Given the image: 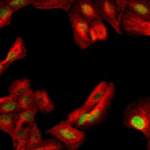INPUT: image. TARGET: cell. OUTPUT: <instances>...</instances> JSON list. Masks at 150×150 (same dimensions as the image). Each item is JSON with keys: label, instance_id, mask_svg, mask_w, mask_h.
Here are the masks:
<instances>
[{"label": "cell", "instance_id": "6da1fadb", "mask_svg": "<svg viewBox=\"0 0 150 150\" xmlns=\"http://www.w3.org/2000/svg\"><path fill=\"white\" fill-rule=\"evenodd\" d=\"M122 121L127 128L150 138V96L139 98L128 104L123 112Z\"/></svg>", "mask_w": 150, "mask_h": 150}, {"label": "cell", "instance_id": "7a4b0ae2", "mask_svg": "<svg viewBox=\"0 0 150 150\" xmlns=\"http://www.w3.org/2000/svg\"><path fill=\"white\" fill-rule=\"evenodd\" d=\"M47 133L58 140L66 150H77L84 143L86 133L66 120L47 130Z\"/></svg>", "mask_w": 150, "mask_h": 150}, {"label": "cell", "instance_id": "3957f363", "mask_svg": "<svg viewBox=\"0 0 150 150\" xmlns=\"http://www.w3.org/2000/svg\"><path fill=\"white\" fill-rule=\"evenodd\" d=\"M69 19L76 45L82 50L88 49L92 44L90 37L91 22L73 10L69 11Z\"/></svg>", "mask_w": 150, "mask_h": 150}, {"label": "cell", "instance_id": "277c9868", "mask_svg": "<svg viewBox=\"0 0 150 150\" xmlns=\"http://www.w3.org/2000/svg\"><path fill=\"white\" fill-rule=\"evenodd\" d=\"M115 91H116L115 85L112 82H109L105 95L90 111L88 121L85 126V129L97 126L105 119L108 111L111 108L113 98L115 96Z\"/></svg>", "mask_w": 150, "mask_h": 150}, {"label": "cell", "instance_id": "5b68a950", "mask_svg": "<svg viewBox=\"0 0 150 150\" xmlns=\"http://www.w3.org/2000/svg\"><path fill=\"white\" fill-rule=\"evenodd\" d=\"M120 24L122 30L129 34L150 37V19L140 17L128 9L122 14Z\"/></svg>", "mask_w": 150, "mask_h": 150}, {"label": "cell", "instance_id": "8992f818", "mask_svg": "<svg viewBox=\"0 0 150 150\" xmlns=\"http://www.w3.org/2000/svg\"><path fill=\"white\" fill-rule=\"evenodd\" d=\"M71 10L77 12L89 22L102 19L100 4L98 5L94 0H76Z\"/></svg>", "mask_w": 150, "mask_h": 150}, {"label": "cell", "instance_id": "52a82bcc", "mask_svg": "<svg viewBox=\"0 0 150 150\" xmlns=\"http://www.w3.org/2000/svg\"><path fill=\"white\" fill-rule=\"evenodd\" d=\"M102 18L118 33H122L120 11L114 1H106L100 4Z\"/></svg>", "mask_w": 150, "mask_h": 150}, {"label": "cell", "instance_id": "ba28073f", "mask_svg": "<svg viewBox=\"0 0 150 150\" xmlns=\"http://www.w3.org/2000/svg\"><path fill=\"white\" fill-rule=\"evenodd\" d=\"M27 56V48L24 42V39L21 36H17L8 50L5 57L2 59L5 64L11 65L12 63L24 59Z\"/></svg>", "mask_w": 150, "mask_h": 150}, {"label": "cell", "instance_id": "9c48e42d", "mask_svg": "<svg viewBox=\"0 0 150 150\" xmlns=\"http://www.w3.org/2000/svg\"><path fill=\"white\" fill-rule=\"evenodd\" d=\"M76 0H35L32 4L36 10H61L70 11Z\"/></svg>", "mask_w": 150, "mask_h": 150}, {"label": "cell", "instance_id": "30bf717a", "mask_svg": "<svg viewBox=\"0 0 150 150\" xmlns=\"http://www.w3.org/2000/svg\"><path fill=\"white\" fill-rule=\"evenodd\" d=\"M35 106L42 114H49L55 109L54 103L48 95V93L45 89L34 90Z\"/></svg>", "mask_w": 150, "mask_h": 150}, {"label": "cell", "instance_id": "8fae6325", "mask_svg": "<svg viewBox=\"0 0 150 150\" xmlns=\"http://www.w3.org/2000/svg\"><path fill=\"white\" fill-rule=\"evenodd\" d=\"M91 109H88L83 107V105L76 108L73 111H71L66 118V121L71 124L72 126L81 129H85L86 123L88 121L89 114Z\"/></svg>", "mask_w": 150, "mask_h": 150}, {"label": "cell", "instance_id": "7c38bea8", "mask_svg": "<svg viewBox=\"0 0 150 150\" xmlns=\"http://www.w3.org/2000/svg\"><path fill=\"white\" fill-rule=\"evenodd\" d=\"M39 112L38 109L33 108L30 110L20 111L17 112V119H16V127H15V138L17 133L25 126H32L35 123L36 114ZM15 141V140H14ZM13 141V143H14Z\"/></svg>", "mask_w": 150, "mask_h": 150}, {"label": "cell", "instance_id": "4fadbf2b", "mask_svg": "<svg viewBox=\"0 0 150 150\" xmlns=\"http://www.w3.org/2000/svg\"><path fill=\"white\" fill-rule=\"evenodd\" d=\"M90 37L92 43L104 42L108 39V29L102 19H97L91 22Z\"/></svg>", "mask_w": 150, "mask_h": 150}, {"label": "cell", "instance_id": "5bb4252c", "mask_svg": "<svg viewBox=\"0 0 150 150\" xmlns=\"http://www.w3.org/2000/svg\"><path fill=\"white\" fill-rule=\"evenodd\" d=\"M16 119L17 112L0 114V131L7 133L12 139V142L15 140Z\"/></svg>", "mask_w": 150, "mask_h": 150}, {"label": "cell", "instance_id": "9a60e30c", "mask_svg": "<svg viewBox=\"0 0 150 150\" xmlns=\"http://www.w3.org/2000/svg\"><path fill=\"white\" fill-rule=\"evenodd\" d=\"M108 83L109 82H107L105 80L99 82L94 88V89L91 91V93L89 95V96L86 98V100L83 103V106L85 108H88V109H92L105 95V94L107 90Z\"/></svg>", "mask_w": 150, "mask_h": 150}, {"label": "cell", "instance_id": "2e32d148", "mask_svg": "<svg viewBox=\"0 0 150 150\" xmlns=\"http://www.w3.org/2000/svg\"><path fill=\"white\" fill-rule=\"evenodd\" d=\"M127 9L136 15L150 19V1L148 0H128Z\"/></svg>", "mask_w": 150, "mask_h": 150}, {"label": "cell", "instance_id": "e0dca14e", "mask_svg": "<svg viewBox=\"0 0 150 150\" xmlns=\"http://www.w3.org/2000/svg\"><path fill=\"white\" fill-rule=\"evenodd\" d=\"M31 88V80L27 78H22L15 80L11 82L9 87L8 92L9 95L18 99L21 95L25 93Z\"/></svg>", "mask_w": 150, "mask_h": 150}, {"label": "cell", "instance_id": "ac0fdd59", "mask_svg": "<svg viewBox=\"0 0 150 150\" xmlns=\"http://www.w3.org/2000/svg\"><path fill=\"white\" fill-rule=\"evenodd\" d=\"M43 140H42L41 132L39 129L36 123H34L33 125L30 126L25 150H33Z\"/></svg>", "mask_w": 150, "mask_h": 150}, {"label": "cell", "instance_id": "d6986e66", "mask_svg": "<svg viewBox=\"0 0 150 150\" xmlns=\"http://www.w3.org/2000/svg\"><path fill=\"white\" fill-rule=\"evenodd\" d=\"M18 103V111L30 110L35 108V97H34V90L30 88L25 93L21 95L17 99Z\"/></svg>", "mask_w": 150, "mask_h": 150}, {"label": "cell", "instance_id": "ffe728a7", "mask_svg": "<svg viewBox=\"0 0 150 150\" xmlns=\"http://www.w3.org/2000/svg\"><path fill=\"white\" fill-rule=\"evenodd\" d=\"M15 11L4 0H0V30L11 24Z\"/></svg>", "mask_w": 150, "mask_h": 150}, {"label": "cell", "instance_id": "44dd1931", "mask_svg": "<svg viewBox=\"0 0 150 150\" xmlns=\"http://www.w3.org/2000/svg\"><path fill=\"white\" fill-rule=\"evenodd\" d=\"M18 103L17 99L11 96H1L0 97V114L2 113H10V112H18Z\"/></svg>", "mask_w": 150, "mask_h": 150}, {"label": "cell", "instance_id": "7402d4cb", "mask_svg": "<svg viewBox=\"0 0 150 150\" xmlns=\"http://www.w3.org/2000/svg\"><path fill=\"white\" fill-rule=\"evenodd\" d=\"M64 146L55 138L42 141L33 150H63Z\"/></svg>", "mask_w": 150, "mask_h": 150}, {"label": "cell", "instance_id": "603a6c76", "mask_svg": "<svg viewBox=\"0 0 150 150\" xmlns=\"http://www.w3.org/2000/svg\"><path fill=\"white\" fill-rule=\"evenodd\" d=\"M4 1L13 10L18 11L30 4H33L35 0H4Z\"/></svg>", "mask_w": 150, "mask_h": 150}, {"label": "cell", "instance_id": "cb8c5ba5", "mask_svg": "<svg viewBox=\"0 0 150 150\" xmlns=\"http://www.w3.org/2000/svg\"><path fill=\"white\" fill-rule=\"evenodd\" d=\"M127 1L128 0H114L118 9H119V11H120V18L121 19V17H122V14L124 13L125 10L127 9Z\"/></svg>", "mask_w": 150, "mask_h": 150}, {"label": "cell", "instance_id": "d4e9b609", "mask_svg": "<svg viewBox=\"0 0 150 150\" xmlns=\"http://www.w3.org/2000/svg\"><path fill=\"white\" fill-rule=\"evenodd\" d=\"M10 65L5 64L3 60H0V76L7 70V68L9 67Z\"/></svg>", "mask_w": 150, "mask_h": 150}, {"label": "cell", "instance_id": "484cf974", "mask_svg": "<svg viewBox=\"0 0 150 150\" xmlns=\"http://www.w3.org/2000/svg\"><path fill=\"white\" fill-rule=\"evenodd\" d=\"M147 150H150V138L147 139Z\"/></svg>", "mask_w": 150, "mask_h": 150}, {"label": "cell", "instance_id": "4316f807", "mask_svg": "<svg viewBox=\"0 0 150 150\" xmlns=\"http://www.w3.org/2000/svg\"><path fill=\"white\" fill-rule=\"evenodd\" d=\"M100 4L103 3V2H106V1H114V0H98Z\"/></svg>", "mask_w": 150, "mask_h": 150}]
</instances>
